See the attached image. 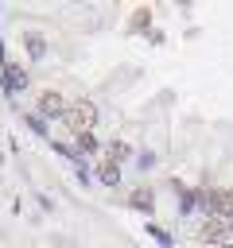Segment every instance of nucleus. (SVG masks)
<instances>
[{
    "label": "nucleus",
    "instance_id": "obj_1",
    "mask_svg": "<svg viewBox=\"0 0 233 248\" xmlns=\"http://www.w3.org/2000/svg\"><path fill=\"white\" fill-rule=\"evenodd\" d=\"M62 120H66V128H70L74 136H85V132L97 128V108H93L89 101H70L66 112H62Z\"/></svg>",
    "mask_w": 233,
    "mask_h": 248
},
{
    "label": "nucleus",
    "instance_id": "obj_2",
    "mask_svg": "<svg viewBox=\"0 0 233 248\" xmlns=\"http://www.w3.org/2000/svg\"><path fill=\"white\" fill-rule=\"evenodd\" d=\"M39 112H43V116H62V112H66V101H62V93H54V89H43V93H39Z\"/></svg>",
    "mask_w": 233,
    "mask_h": 248
},
{
    "label": "nucleus",
    "instance_id": "obj_3",
    "mask_svg": "<svg viewBox=\"0 0 233 248\" xmlns=\"http://www.w3.org/2000/svg\"><path fill=\"white\" fill-rule=\"evenodd\" d=\"M97 178H101L105 186H116V182H120V167H116L113 159H101V163H97Z\"/></svg>",
    "mask_w": 233,
    "mask_h": 248
},
{
    "label": "nucleus",
    "instance_id": "obj_4",
    "mask_svg": "<svg viewBox=\"0 0 233 248\" xmlns=\"http://www.w3.org/2000/svg\"><path fill=\"white\" fill-rule=\"evenodd\" d=\"M4 85H8V93H12V89H23V85H27V74H23V70L4 66Z\"/></svg>",
    "mask_w": 233,
    "mask_h": 248
},
{
    "label": "nucleus",
    "instance_id": "obj_5",
    "mask_svg": "<svg viewBox=\"0 0 233 248\" xmlns=\"http://www.w3.org/2000/svg\"><path fill=\"white\" fill-rule=\"evenodd\" d=\"M132 151H128V143H109L105 147V159H113V163H120V159H128Z\"/></svg>",
    "mask_w": 233,
    "mask_h": 248
},
{
    "label": "nucleus",
    "instance_id": "obj_6",
    "mask_svg": "<svg viewBox=\"0 0 233 248\" xmlns=\"http://www.w3.org/2000/svg\"><path fill=\"white\" fill-rule=\"evenodd\" d=\"M132 205H144V209H151V194H148V190H136V194H132Z\"/></svg>",
    "mask_w": 233,
    "mask_h": 248
},
{
    "label": "nucleus",
    "instance_id": "obj_7",
    "mask_svg": "<svg viewBox=\"0 0 233 248\" xmlns=\"http://www.w3.org/2000/svg\"><path fill=\"white\" fill-rule=\"evenodd\" d=\"M78 140V147H85V151H93L97 147V140H93V132H85V136H74Z\"/></svg>",
    "mask_w": 233,
    "mask_h": 248
},
{
    "label": "nucleus",
    "instance_id": "obj_8",
    "mask_svg": "<svg viewBox=\"0 0 233 248\" xmlns=\"http://www.w3.org/2000/svg\"><path fill=\"white\" fill-rule=\"evenodd\" d=\"M148 232H151V236H155V240H159V244H171V236H167V232H163V229H155V225H148Z\"/></svg>",
    "mask_w": 233,
    "mask_h": 248
},
{
    "label": "nucleus",
    "instance_id": "obj_9",
    "mask_svg": "<svg viewBox=\"0 0 233 248\" xmlns=\"http://www.w3.org/2000/svg\"><path fill=\"white\" fill-rule=\"evenodd\" d=\"M198 248H233V244H229V240H202Z\"/></svg>",
    "mask_w": 233,
    "mask_h": 248
}]
</instances>
